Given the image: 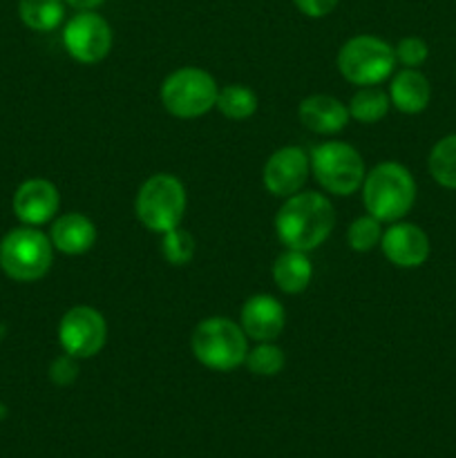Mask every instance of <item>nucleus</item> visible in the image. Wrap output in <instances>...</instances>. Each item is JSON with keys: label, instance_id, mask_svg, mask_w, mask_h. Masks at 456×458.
<instances>
[{"label": "nucleus", "instance_id": "nucleus-1", "mask_svg": "<svg viewBox=\"0 0 456 458\" xmlns=\"http://www.w3.org/2000/svg\"><path fill=\"white\" fill-rule=\"evenodd\" d=\"M334 224V206L320 192H295L275 215V233L282 244L302 253L325 244Z\"/></svg>", "mask_w": 456, "mask_h": 458}, {"label": "nucleus", "instance_id": "nucleus-2", "mask_svg": "<svg viewBox=\"0 0 456 458\" xmlns=\"http://www.w3.org/2000/svg\"><path fill=\"white\" fill-rule=\"evenodd\" d=\"M416 183L410 170L393 161L378 164L362 182V201L367 213L383 222H398L411 210Z\"/></svg>", "mask_w": 456, "mask_h": 458}, {"label": "nucleus", "instance_id": "nucleus-3", "mask_svg": "<svg viewBox=\"0 0 456 458\" xmlns=\"http://www.w3.org/2000/svg\"><path fill=\"white\" fill-rule=\"evenodd\" d=\"M192 353L213 371H232L244 365L249 344L240 325L226 318H208L199 322L190 338Z\"/></svg>", "mask_w": 456, "mask_h": 458}, {"label": "nucleus", "instance_id": "nucleus-4", "mask_svg": "<svg viewBox=\"0 0 456 458\" xmlns=\"http://www.w3.org/2000/svg\"><path fill=\"white\" fill-rule=\"evenodd\" d=\"M137 217L148 231L168 233L182 224L186 213V188L174 174H152L137 195Z\"/></svg>", "mask_w": 456, "mask_h": 458}, {"label": "nucleus", "instance_id": "nucleus-5", "mask_svg": "<svg viewBox=\"0 0 456 458\" xmlns=\"http://www.w3.org/2000/svg\"><path fill=\"white\" fill-rule=\"evenodd\" d=\"M52 240L38 228H13L0 242V268L16 282H36L52 267Z\"/></svg>", "mask_w": 456, "mask_h": 458}, {"label": "nucleus", "instance_id": "nucleus-6", "mask_svg": "<svg viewBox=\"0 0 456 458\" xmlns=\"http://www.w3.org/2000/svg\"><path fill=\"white\" fill-rule=\"evenodd\" d=\"M396 65V52L376 36H353L338 54V70L349 83L369 88L389 79Z\"/></svg>", "mask_w": 456, "mask_h": 458}, {"label": "nucleus", "instance_id": "nucleus-7", "mask_svg": "<svg viewBox=\"0 0 456 458\" xmlns=\"http://www.w3.org/2000/svg\"><path fill=\"white\" fill-rule=\"evenodd\" d=\"M311 170L331 195L347 197L365 182V161L360 152L342 141H326L311 152Z\"/></svg>", "mask_w": 456, "mask_h": 458}, {"label": "nucleus", "instance_id": "nucleus-8", "mask_svg": "<svg viewBox=\"0 0 456 458\" xmlns=\"http://www.w3.org/2000/svg\"><path fill=\"white\" fill-rule=\"evenodd\" d=\"M217 83L199 67H182L161 85V103L179 119H195L210 112L217 101Z\"/></svg>", "mask_w": 456, "mask_h": 458}, {"label": "nucleus", "instance_id": "nucleus-9", "mask_svg": "<svg viewBox=\"0 0 456 458\" xmlns=\"http://www.w3.org/2000/svg\"><path fill=\"white\" fill-rule=\"evenodd\" d=\"M58 340L63 352L74 358H92L106 347V318L92 307H74L58 325Z\"/></svg>", "mask_w": 456, "mask_h": 458}, {"label": "nucleus", "instance_id": "nucleus-10", "mask_svg": "<svg viewBox=\"0 0 456 458\" xmlns=\"http://www.w3.org/2000/svg\"><path fill=\"white\" fill-rule=\"evenodd\" d=\"M63 43L74 61L92 65L110 54L112 30L106 18L98 13L80 12L67 21L63 30Z\"/></svg>", "mask_w": 456, "mask_h": 458}, {"label": "nucleus", "instance_id": "nucleus-11", "mask_svg": "<svg viewBox=\"0 0 456 458\" xmlns=\"http://www.w3.org/2000/svg\"><path fill=\"white\" fill-rule=\"evenodd\" d=\"M308 170H311V161L302 148H280L264 164V186L271 195L289 199L304 186Z\"/></svg>", "mask_w": 456, "mask_h": 458}, {"label": "nucleus", "instance_id": "nucleus-12", "mask_svg": "<svg viewBox=\"0 0 456 458\" xmlns=\"http://www.w3.org/2000/svg\"><path fill=\"white\" fill-rule=\"evenodd\" d=\"M384 258L398 268H416L429 258V237L416 224H393L380 240Z\"/></svg>", "mask_w": 456, "mask_h": 458}, {"label": "nucleus", "instance_id": "nucleus-13", "mask_svg": "<svg viewBox=\"0 0 456 458\" xmlns=\"http://www.w3.org/2000/svg\"><path fill=\"white\" fill-rule=\"evenodd\" d=\"M286 325V311L273 295H253L244 302L240 313V327L249 338L258 343H271L280 338Z\"/></svg>", "mask_w": 456, "mask_h": 458}, {"label": "nucleus", "instance_id": "nucleus-14", "mask_svg": "<svg viewBox=\"0 0 456 458\" xmlns=\"http://www.w3.org/2000/svg\"><path fill=\"white\" fill-rule=\"evenodd\" d=\"M61 197L47 179H30L13 195V213L25 226H40L56 215Z\"/></svg>", "mask_w": 456, "mask_h": 458}, {"label": "nucleus", "instance_id": "nucleus-15", "mask_svg": "<svg viewBox=\"0 0 456 458\" xmlns=\"http://www.w3.org/2000/svg\"><path fill=\"white\" fill-rule=\"evenodd\" d=\"M300 121L307 125L311 132L317 134H335L344 130L349 123V107L342 106L338 98L329 97V94H316L300 103Z\"/></svg>", "mask_w": 456, "mask_h": 458}, {"label": "nucleus", "instance_id": "nucleus-16", "mask_svg": "<svg viewBox=\"0 0 456 458\" xmlns=\"http://www.w3.org/2000/svg\"><path fill=\"white\" fill-rule=\"evenodd\" d=\"M54 249L65 255H83L97 242V228L92 219L80 213H67L54 222L52 233H49Z\"/></svg>", "mask_w": 456, "mask_h": 458}, {"label": "nucleus", "instance_id": "nucleus-17", "mask_svg": "<svg viewBox=\"0 0 456 458\" xmlns=\"http://www.w3.org/2000/svg\"><path fill=\"white\" fill-rule=\"evenodd\" d=\"M432 89L429 81L414 67H407L401 74L393 76L392 88H389V101L405 114H418L427 107Z\"/></svg>", "mask_w": 456, "mask_h": 458}, {"label": "nucleus", "instance_id": "nucleus-18", "mask_svg": "<svg viewBox=\"0 0 456 458\" xmlns=\"http://www.w3.org/2000/svg\"><path fill=\"white\" fill-rule=\"evenodd\" d=\"M313 277L311 259L302 250H284L273 264V280L284 293H302Z\"/></svg>", "mask_w": 456, "mask_h": 458}, {"label": "nucleus", "instance_id": "nucleus-19", "mask_svg": "<svg viewBox=\"0 0 456 458\" xmlns=\"http://www.w3.org/2000/svg\"><path fill=\"white\" fill-rule=\"evenodd\" d=\"M21 21L34 31H52L65 18V0H21Z\"/></svg>", "mask_w": 456, "mask_h": 458}, {"label": "nucleus", "instance_id": "nucleus-20", "mask_svg": "<svg viewBox=\"0 0 456 458\" xmlns=\"http://www.w3.org/2000/svg\"><path fill=\"white\" fill-rule=\"evenodd\" d=\"M215 107L231 121H246L258 112V97L246 85H226L217 92Z\"/></svg>", "mask_w": 456, "mask_h": 458}, {"label": "nucleus", "instance_id": "nucleus-21", "mask_svg": "<svg viewBox=\"0 0 456 458\" xmlns=\"http://www.w3.org/2000/svg\"><path fill=\"white\" fill-rule=\"evenodd\" d=\"M389 112V97L376 85L360 88L349 103V116L360 123H378Z\"/></svg>", "mask_w": 456, "mask_h": 458}, {"label": "nucleus", "instance_id": "nucleus-22", "mask_svg": "<svg viewBox=\"0 0 456 458\" xmlns=\"http://www.w3.org/2000/svg\"><path fill=\"white\" fill-rule=\"evenodd\" d=\"M429 173L441 186L456 191V134L441 139L429 155Z\"/></svg>", "mask_w": 456, "mask_h": 458}, {"label": "nucleus", "instance_id": "nucleus-23", "mask_svg": "<svg viewBox=\"0 0 456 458\" xmlns=\"http://www.w3.org/2000/svg\"><path fill=\"white\" fill-rule=\"evenodd\" d=\"M246 367L255 376H277L284 367V353L271 343H259L253 352L246 353Z\"/></svg>", "mask_w": 456, "mask_h": 458}, {"label": "nucleus", "instance_id": "nucleus-24", "mask_svg": "<svg viewBox=\"0 0 456 458\" xmlns=\"http://www.w3.org/2000/svg\"><path fill=\"white\" fill-rule=\"evenodd\" d=\"M380 240H383V228H380L378 219H374L371 215L356 219L347 228V242L356 253H369L380 244Z\"/></svg>", "mask_w": 456, "mask_h": 458}, {"label": "nucleus", "instance_id": "nucleus-25", "mask_svg": "<svg viewBox=\"0 0 456 458\" xmlns=\"http://www.w3.org/2000/svg\"><path fill=\"white\" fill-rule=\"evenodd\" d=\"M161 250H164L165 262L173 267H183L195 255V240L183 228H173V231L164 233V242H161Z\"/></svg>", "mask_w": 456, "mask_h": 458}, {"label": "nucleus", "instance_id": "nucleus-26", "mask_svg": "<svg viewBox=\"0 0 456 458\" xmlns=\"http://www.w3.org/2000/svg\"><path fill=\"white\" fill-rule=\"evenodd\" d=\"M393 52H396V61H401L405 67H418L425 63L429 49L425 40L410 36V38H402Z\"/></svg>", "mask_w": 456, "mask_h": 458}, {"label": "nucleus", "instance_id": "nucleus-27", "mask_svg": "<svg viewBox=\"0 0 456 458\" xmlns=\"http://www.w3.org/2000/svg\"><path fill=\"white\" fill-rule=\"evenodd\" d=\"M76 360H79V358L70 356V353L56 358L52 365V369H49V376H52L54 383L56 385L74 383V378L79 376V365H76Z\"/></svg>", "mask_w": 456, "mask_h": 458}, {"label": "nucleus", "instance_id": "nucleus-28", "mask_svg": "<svg viewBox=\"0 0 456 458\" xmlns=\"http://www.w3.org/2000/svg\"><path fill=\"white\" fill-rule=\"evenodd\" d=\"M295 7L302 13H307L308 18H322L326 13H331L338 4V0H293Z\"/></svg>", "mask_w": 456, "mask_h": 458}, {"label": "nucleus", "instance_id": "nucleus-29", "mask_svg": "<svg viewBox=\"0 0 456 458\" xmlns=\"http://www.w3.org/2000/svg\"><path fill=\"white\" fill-rule=\"evenodd\" d=\"M65 3L72 4L74 9H80V12H92V9H97L106 0H65Z\"/></svg>", "mask_w": 456, "mask_h": 458}]
</instances>
